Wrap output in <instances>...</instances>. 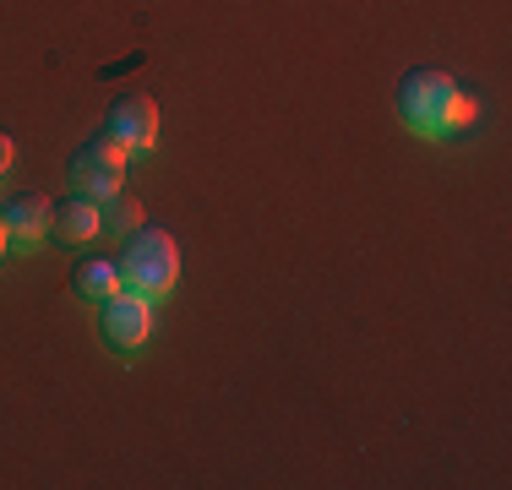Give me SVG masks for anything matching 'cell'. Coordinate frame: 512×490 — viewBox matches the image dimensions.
<instances>
[{
  "label": "cell",
  "mask_w": 512,
  "mask_h": 490,
  "mask_svg": "<svg viewBox=\"0 0 512 490\" xmlns=\"http://www.w3.org/2000/svg\"><path fill=\"white\" fill-rule=\"evenodd\" d=\"M99 235H104V207L93 202V196H77V191H71L66 202L55 207V240L88 245V240H99Z\"/></svg>",
  "instance_id": "cell-8"
},
{
  "label": "cell",
  "mask_w": 512,
  "mask_h": 490,
  "mask_svg": "<svg viewBox=\"0 0 512 490\" xmlns=\"http://www.w3.org/2000/svg\"><path fill=\"white\" fill-rule=\"evenodd\" d=\"M0 224L11 235V251H39L55 235V202H44V196H11L0 207Z\"/></svg>",
  "instance_id": "cell-6"
},
{
  "label": "cell",
  "mask_w": 512,
  "mask_h": 490,
  "mask_svg": "<svg viewBox=\"0 0 512 490\" xmlns=\"http://www.w3.org/2000/svg\"><path fill=\"white\" fill-rule=\"evenodd\" d=\"M11 256V235H6V224H0V262Z\"/></svg>",
  "instance_id": "cell-11"
},
{
  "label": "cell",
  "mask_w": 512,
  "mask_h": 490,
  "mask_svg": "<svg viewBox=\"0 0 512 490\" xmlns=\"http://www.w3.org/2000/svg\"><path fill=\"white\" fill-rule=\"evenodd\" d=\"M104 137H115L131 158L153 153V142H158V104L148 93L115 98V104H109V120H104Z\"/></svg>",
  "instance_id": "cell-5"
},
{
  "label": "cell",
  "mask_w": 512,
  "mask_h": 490,
  "mask_svg": "<svg viewBox=\"0 0 512 490\" xmlns=\"http://www.w3.org/2000/svg\"><path fill=\"white\" fill-rule=\"evenodd\" d=\"M99 207H104V235H120V240H126V235H137V229H142V202H137L126 186H120L115 196H104Z\"/></svg>",
  "instance_id": "cell-9"
},
{
  "label": "cell",
  "mask_w": 512,
  "mask_h": 490,
  "mask_svg": "<svg viewBox=\"0 0 512 490\" xmlns=\"http://www.w3.org/2000/svg\"><path fill=\"white\" fill-rule=\"evenodd\" d=\"M11 164H17V142H11L6 131H0V180L11 175Z\"/></svg>",
  "instance_id": "cell-10"
},
{
  "label": "cell",
  "mask_w": 512,
  "mask_h": 490,
  "mask_svg": "<svg viewBox=\"0 0 512 490\" xmlns=\"http://www.w3.org/2000/svg\"><path fill=\"white\" fill-rule=\"evenodd\" d=\"M126 289V278H120V262H109V256H88V262H77V273H71V294H77L82 305H109L115 294Z\"/></svg>",
  "instance_id": "cell-7"
},
{
  "label": "cell",
  "mask_w": 512,
  "mask_h": 490,
  "mask_svg": "<svg viewBox=\"0 0 512 490\" xmlns=\"http://www.w3.org/2000/svg\"><path fill=\"white\" fill-rule=\"evenodd\" d=\"M115 262H120L126 289L148 294L153 305L164 300V294H175V284H180V245H175V235H164V229L142 224L137 235H126V256H115Z\"/></svg>",
  "instance_id": "cell-2"
},
{
  "label": "cell",
  "mask_w": 512,
  "mask_h": 490,
  "mask_svg": "<svg viewBox=\"0 0 512 490\" xmlns=\"http://www.w3.org/2000/svg\"><path fill=\"white\" fill-rule=\"evenodd\" d=\"M99 333L120 360H137L153 343V300L137 289H120L109 305H99Z\"/></svg>",
  "instance_id": "cell-4"
},
{
  "label": "cell",
  "mask_w": 512,
  "mask_h": 490,
  "mask_svg": "<svg viewBox=\"0 0 512 490\" xmlns=\"http://www.w3.org/2000/svg\"><path fill=\"white\" fill-rule=\"evenodd\" d=\"M126 175H131V153H126V147H120L115 137L82 142L77 153H71V164H66L71 191H77V196H93V202L115 196L120 186H126Z\"/></svg>",
  "instance_id": "cell-3"
},
{
  "label": "cell",
  "mask_w": 512,
  "mask_h": 490,
  "mask_svg": "<svg viewBox=\"0 0 512 490\" xmlns=\"http://www.w3.org/2000/svg\"><path fill=\"white\" fill-rule=\"evenodd\" d=\"M398 120L420 142H458L463 131L480 126V98H474L453 71L420 66L398 82Z\"/></svg>",
  "instance_id": "cell-1"
}]
</instances>
